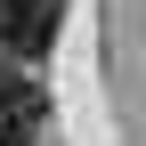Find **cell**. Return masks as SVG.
<instances>
[{"label": "cell", "instance_id": "cell-1", "mask_svg": "<svg viewBox=\"0 0 146 146\" xmlns=\"http://www.w3.org/2000/svg\"><path fill=\"white\" fill-rule=\"evenodd\" d=\"M57 25H65V0H0V57L25 73L33 57H49Z\"/></svg>", "mask_w": 146, "mask_h": 146}]
</instances>
